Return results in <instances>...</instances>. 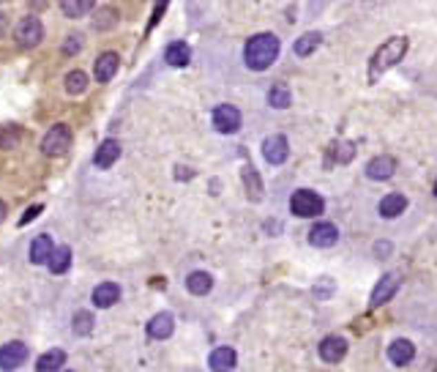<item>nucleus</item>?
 <instances>
[{
    "label": "nucleus",
    "mask_w": 437,
    "mask_h": 372,
    "mask_svg": "<svg viewBox=\"0 0 437 372\" xmlns=\"http://www.w3.org/2000/svg\"><path fill=\"white\" fill-rule=\"evenodd\" d=\"M279 39L274 33H257L246 41L243 47V61L252 72H265L268 66H274V61L279 58Z\"/></svg>",
    "instance_id": "obj_1"
},
{
    "label": "nucleus",
    "mask_w": 437,
    "mask_h": 372,
    "mask_svg": "<svg viewBox=\"0 0 437 372\" xmlns=\"http://www.w3.org/2000/svg\"><path fill=\"white\" fill-rule=\"evenodd\" d=\"M405 52H407V39H402V36L388 39V41L377 50V55H374V61H372V79L380 77L383 72H388L391 66H396V63L405 58Z\"/></svg>",
    "instance_id": "obj_2"
},
{
    "label": "nucleus",
    "mask_w": 437,
    "mask_h": 372,
    "mask_svg": "<svg viewBox=\"0 0 437 372\" xmlns=\"http://www.w3.org/2000/svg\"><path fill=\"white\" fill-rule=\"evenodd\" d=\"M323 208H325V203H323V197H320L317 192H312V189H298V192H292L290 211L295 217L312 219V217L323 214Z\"/></svg>",
    "instance_id": "obj_3"
},
{
    "label": "nucleus",
    "mask_w": 437,
    "mask_h": 372,
    "mask_svg": "<svg viewBox=\"0 0 437 372\" xmlns=\"http://www.w3.org/2000/svg\"><path fill=\"white\" fill-rule=\"evenodd\" d=\"M14 39H17V47L22 50H33L41 44L44 39V25L39 17H22L19 25L14 28Z\"/></svg>",
    "instance_id": "obj_4"
},
{
    "label": "nucleus",
    "mask_w": 437,
    "mask_h": 372,
    "mask_svg": "<svg viewBox=\"0 0 437 372\" xmlns=\"http://www.w3.org/2000/svg\"><path fill=\"white\" fill-rule=\"evenodd\" d=\"M69 146H72V129L66 124H55L41 140V153L44 156H63Z\"/></svg>",
    "instance_id": "obj_5"
},
{
    "label": "nucleus",
    "mask_w": 437,
    "mask_h": 372,
    "mask_svg": "<svg viewBox=\"0 0 437 372\" xmlns=\"http://www.w3.org/2000/svg\"><path fill=\"white\" fill-rule=\"evenodd\" d=\"M214 129L221 135H235L241 129V110L235 104H218L214 110Z\"/></svg>",
    "instance_id": "obj_6"
},
{
    "label": "nucleus",
    "mask_w": 437,
    "mask_h": 372,
    "mask_svg": "<svg viewBox=\"0 0 437 372\" xmlns=\"http://www.w3.org/2000/svg\"><path fill=\"white\" fill-rule=\"evenodd\" d=\"M25 359H28V348L17 340H11L0 348V370L3 372H14L17 367H22Z\"/></svg>",
    "instance_id": "obj_7"
},
{
    "label": "nucleus",
    "mask_w": 437,
    "mask_h": 372,
    "mask_svg": "<svg viewBox=\"0 0 437 372\" xmlns=\"http://www.w3.org/2000/svg\"><path fill=\"white\" fill-rule=\"evenodd\" d=\"M263 156H265L268 164H285L287 156H290V143H287V137H282V135L268 137V140L263 143Z\"/></svg>",
    "instance_id": "obj_8"
},
{
    "label": "nucleus",
    "mask_w": 437,
    "mask_h": 372,
    "mask_svg": "<svg viewBox=\"0 0 437 372\" xmlns=\"http://www.w3.org/2000/svg\"><path fill=\"white\" fill-rule=\"evenodd\" d=\"M339 241V230L331 222H317L312 230H309V244L317 246V249H328Z\"/></svg>",
    "instance_id": "obj_9"
},
{
    "label": "nucleus",
    "mask_w": 437,
    "mask_h": 372,
    "mask_svg": "<svg viewBox=\"0 0 437 372\" xmlns=\"http://www.w3.org/2000/svg\"><path fill=\"white\" fill-rule=\"evenodd\" d=\"M145 331L150 340H170L172 331H175V320H172L170 312H159V315H153V317L148 320Z\"/></svg>",
    "instance_id": "obj_10"
},
{
    "label": "nucleus",
    "mask_w": 437,
    "mask_h": 372,
    "mask_svg": "<svg viewBox=\"0 0 437 372\" xmlns=\"http://www.w3.org/2000/svg\"><path fill=\"white\" fill-rule=\"evenodd\" d=\"M118 69H121V55L118 52H101L96 66H93V75H96L99 82H110L112 77L118 75Z\"/></svg>",
    "instance_id": "obj_11"
},
{
    "label": "nucleus",
    "mask_w": 437,
    "mask_h": 372,
    "mask_svg": "<svg viewBox=\"0 0 437 372\" xmlns=\"http://www.w3.org/2000/svg\"><path fill=\"white\" fill-rule=\"evenodd\" d=\"M345 353H347V340H342V337H325L320 342V359L323 362L336 364V362L345 359Z\"/></svg>",
    "instance_id": "obj_12"
},
{
    "label": "nucleus",
    "mask_w": 437,
    "mask_h": 372,
    "mask_svg": "<svg viewBox=\"0 0 437 372\" xmlns=\"http://www.w3.org/2000/svg\"><path fill=\"white\" fill-rule=\"evenodd\" d=\"M118 159H121V143L118 140H104L96 150V156H93V164L99 170H110Z\"/></svg>",
    "instance_id": "obj_13"
},
{
    "label": "nucleus",
    "mask_w": 437,
    "mask_h": 372,
    "mask_svg": "<svg viewBox=\"0 0 437 372\" xmlns=\"http://www.w3.org/2000/svg\"><path fill=\"white\" fill-rule=\"evenodd\" d=\"M118 301H121V288H118L115 282H101V285L93 288V304H96L99 309H110V306H115Z\"/></svg>",
    "instance_id": "obj_14"
},
{
    "label": "nucleus",
    "mask_w": 437,
    "mask_h": 372,
    "mask_svg": "<svg viewBox=\"0 0 437 372\" xmlns=\"http://www.w3.org/2000/svg\"><path fill=\"white\" fill-rule=\"evenodd\" d=\"M394 170H396V161H394L391 156H374V159L366 164V175H369L372 181H388V178L394 175Z\"/></svg>",
    "instance_id": "obj_15"
},
{
    "label": "nucleus",
    "mask_w": 437,
    "mask_h": 372,
    "mask_svg": "<svg viewBox=\"0 0 437 372\" xmlns=\"http://www.w3.org/2000/svg\"><path fill=\"white\" fill-rule=\"evenodd\" d=\"M405 208H407V197H405V195H399V192L385 195V197L380 200V206H377L380 217H385V219H394V217L405 214Z\"/></svg>",
    "instance_id": "obj_16"
},
{
    "label": "nucleus",
    "mask_w": 437,
    "mask_h": 372,
    "mask_svg": "<svg viewBox=\"0 0 437 372\" xmlns=\"http://www.w3.org/2000/svg\"><path fill=\"white\" fill-rule=\"evenodd\" d=\"M413 356H416V348H413L410 340H394V342L388 345V362H394L396 367L407 364Z\"/></svg>",
    "instance_id": "obj_17"
},
{
    "label": "nucleus",
    "mask_w": 437,
    "mask_h": 372,
    "mask_svg": "<svg viewBox=\"0 0 437 372\" xmlns=\"http://www.w3.org/2000/svg\"><path fill=\"white\" fill-rule=\"evenodd\" d=\"M396 288H399V277H396V274H385V277L377 282L374 293H372V306H380V304H385L388 298L396 293Z\"/></svg>",
    "instance_id": "obj_18"
},
{
    "label": "nucleus",
    "mask_w": 437,
    "mask_h": 372,
    "mask_svg": "<svg viewBox=\"0 0 437 372\" xmlns=\"http://www.w3.org/2000/svg\"><path fill=\"white\" fill-rule=\"evenodd\" d=\"M211 288H214V277L208 271H192L186 277V291L192 296H205V293H211Z\"/></svg>",
    "instance_id": "obj_19"
},
{
    "label": "nucleus",
    "mask_w": 437,
    "mask_h": 372,
    "mask_svg": "<svg viewBox=\"0 0 437 372\" xmlns=\"http://www.w3.org/2000/svg\"><path fill=\"white\" fill-rule=\"evenodd\" d=\"M235 362H238V356L232 348H216L208 359V367H211V372H230L235 367Z\"/></svg>",
    "instance_id": "obj_20"
},
{
    "label": "nucleus",
    "mask_w": 437,
    "mask_h": 372,
    "mask_svg": "<svg viewBox=\"0 0 437 372\" xmlns=\"http://www.w3.org/2000/svg\"><path fill=\"white\" fill-rule=\"evenodd\" d=\"M52 238L50 235H36L33 238V244H30V263H36V266H41V263H47L50 260V255H52Z\"/></svg>",
    "instance_id": "obj_21"
},
{
    "label": "nucleus",
    "mask_w": 437,
    "mask_h": 372,
    "mask_svg": "<svg viewBox=\"0 0 437 372\" xmlns=\"http://www.w3.org/2000/svg\"><path fill=\"white\" fill-rule=\"evenodd\" d=\"M164 61H167L170 66L181 69V66H186V63L192 61V50L186 47V41H175V44H170V47H167V52H164Z\"/></svg>",
    "instance_id": "obj_22"
},
{
    "label": "nucleus",
    "mask_w": 437,
    "mask_h": 372,
    "mask_svg": "<svg viewBox=\"0 0 437 372\" xmlns=\"http://www.w3.org/2000/svg\"><path fill=\"white\" fill-rule=\"evenodd\" d=\"M93 6H96V0H61V11H63V17H69V19L88 17V14L93 11Z\"/></svg>",
    "instance_id": "obj_23"
},
{
    "label": "nucleus",
    "mask_w": 437,
    "mask_h": 372,
    "mask_svg": "<svg viewBox=\"0 0 437 372\" xmlns=\"http://www.w3.org/2000/svg\"><path fill=\"white\" fill-rule=\"evenodd\" d=\"M47 266H50V271H52V274H66V271L72 268V249H69V246H58V249H52V255H50Z\"/></svg>",
    "instance_id": "obj_24"
},
{
    "label": "nucleus",
    "mask_w": 437,
    "mask_h": 372,
    "mask_svg": "<svg viewBox=\"0 0 437 372\" xmlns=\"http://www.w3.org/2000/svg\"><path fill=\"white\" fill-rule=\"evenodd\" d=\"M115 25H118V8H112V6H101V8L93 14V28H96V30L107 33V30H112Z\"/></svg>",
    "instance_id": "obj_25"
},
{
    "label": "nucleus",
    "mask_w": 437,
    "mask_h": 372,
    "mask_svg": "<svg viewBox=\"0 0 437 372\" xmlns=\"http://www.w3.org/2000/svg\"><path fill=\"white\" fill-rule=\"evenodd\" d=\"M63 362H66V353L63 351H47L39 362H36V372H58L63 367Z\"/></svg>",
    "instance_id": "obj_26"
},
{
    "label": "nucleus",
    "mask_w": 437,
    "mask_h": 372,
    "mask_svg": "<svg viewBox=\"0 0 437 372\" xmlns=\"http://www.w3.org/2000/svg\"><path fill=\"white\" fill-rule=\"evenodd\" d=\"M292 96H290V88L285 85V82H276L271 90H268V104L271 107H276V110H285V107H290Z\"/></svg>",
    "instance_id": "obj_27"
},
{
    "label": "nucleus",
    "mask_w": 437,
    "mask_h": 372,
    "mask_svg": "<svg viewBox=\"0 0 437 372\" xmlns=\"http://www.w3.org/2000/svg\"><path fill=\"white\" fill-rule=\"evenodd\" d=\"M317 47H320V33H303L301 39H295L292 52H295L298 58H306V55H312Z\"/></svg>",
    "instance_id": "obj_28"
},
{
    "label": "nucleus",
    "mask_w": 437,
    "mask_h": 372,
    "mask_svg": "<svg viewBox=\"0 0 437 372\" xmlns=\"http://www.w3.org/2000/svg\"><path fill=\"white\" fill-rule=\"evenodd\" d=\"M66 93H72V96H79V93H85L88 90V75L85 72H79V69H74L66 75Z\"/></svg>",
    "instance_id": "obj_29"
},
{
    "label": "nucleus",
    "mask_w": 437,
    "mask_h": 372,
    "mask_svg": "<svg viewBox=\"0 0 437 372\" xmlns=\"http://www.w3.org/2000/svg\"><path fill=\"white\" fill-rule=\"evenodd\" d=\"M93 326H96V320H93V315L90 312H77L74 315V320H72V329H74V334L77 337H88L90 331H93Z\"/></svg>",
    "instance_id": "obj_30"
},
{
    "label": "nucleus",
    "mask_w": 437,
    "mask_h": 372,
    "mask_svg": "<svg viewBox=\"0 0 437 372\" xmlns=\"http://www.w3.org/2000/svg\"><path fill=\"white\" fill-rule=\"evenodd\" d=\"M243 181H246V189H249V197L252 200H260L263 197V184L254 173V167H243Z\"/></svg>",
    "instance_id": "obj_31"
},
{
    "label": "nucleus",
    "mask_w": 437,
    "mask_h": 372,
    "mask_svg": "<svg viewBox=\"0 0 437 372\" xmlns=\"http://www.w3.org/2000/svg\"><path fill=\"white\" fill-rule=\"evenodd\" d=\"M22 140V132L17 126H3L0 129V148H14Z\"/></svg>",
    "instance_id": "obj_32"
},
{
    "label": "nucleus",
    "mask_w": 437,
    "mask_h": 372,
    "mask_svg": "<svg viewBox=\"0 0 437 372\" xmlns=\"http://www.w3.org/2000/svg\"><path fill=\"white\" fill-rule=\"evenodd\" d=\"M79 47H82V36H69L66 39V44H63V55H77L79 52Z\"/></svg>",
    "instance_id": "obj_33"
},
{
    "label": "nucleus",
    "mask_w": 437,
    "mask_h": 372,
    "mask_svg": "<svg viewBox=\"0 0 437 372\" xmlns=\"http://www.w3.org/2000/svg\"><path fill=\"white\" fill-rule=\"evenodd\" d=\"M353 153H356V148H353V143H339L336 146V159L345 164V161H350L353 159Z\"/></svg>",
    "instance_id": "obj_34"
},
{
    "label": "nucleus",
    "mask_w": 437,
    "mask_h": 372,
    "mask_svg": "<svg viewBox=\"0 0 437 372\" xmlns=\"http://www.w3.org/2000/svg\"><path fill=\"white\" fill-rule=\"evenodd\" d=\"M41 211H44V206H30V208H28V211H25V214L19 217V227L30 224L33 219H36V217H39V214H41Z\"/></svg>",
    "instance_id": "obj_35"
},
{
    "label": "nucleus",
    "mask_w": 437,
    "mask_h": 372,
    "mask_svg": "<svg viewBox=\"0 0 437 372\" xmlns=\"http://www.w3.org/2000/svg\"><path fill=\"white\" fill-rule=\"evenodd\" d=\"M374 252H377V255H388V252H391V244H388V241H385V244H374Z\"/></svg>",
    "instance_id": "obj_36"
},
{
    "label": "nucleus",
    "mask_w": 437,
    "mask_h": 372,
    "mask_svg": "<svg viewBox=\"0 0 437 372\" xmlns=\"http://www.w3.org/2000/svg\"><path fill=\"white\" fill-rule=\"evenodd\" d=\"M6 30H8V14H3V11H0V36H3Z\"/></svg>",
    "instance_id": "obj_37"
},
{
    "label": "nucleus",
    "mask_w": 437,
    "mask_h": 372,
    "mask_svg": "<svg viewBox=\"0 0 437 372\" xmlns=\"http://www.w3.org/2000/svg\"><path fill=\"white\" fill-rule=\"evenodd\" d=\"M3 219H6V203L0 200V222H3Z\"/></svg>",
    "instance_id": "obj_38"
},
{
    "label": "nucleus",
    "mask_w": 437,
    "mask_h": 372,
    "mask_svg": "<svg viewBox=\"0 0 437 372\" xmlns=\"http://www.w3.org/2000/svg\"><path fill=\"white\" fill-rule=\"evenodd\" d=\"M435 197H437V181H435Z\"/></svg>",
    "instance_id": "obj_39"
},
{
    "label": "nucleus",
    "mask_w": 437,
    "mask_h": 372,
    "mask_svg": "<svg viewBox=\"0 0 437 372\" xmlns=\"http://www.w3.org/2000/svg\"><path fill=\"white\" fill-rule=\"evenodd\" d=\"M0 3H8V0H0Z\"/></svg>",
    "instance_id": "obj_40"
},
{
    "label": "nucleus",
    "mask_w": 437,
    "mask_h": 372,
    "mask_svg": "<svg viewBox=\"0 0 437 372\" xmlns=\"http://www.w3.org/2000/svg\"><path fill=\"white\" fill-rule=\"evenodd\" d=\"M66 372H72V370H66Z\"/></svg>",
    "instance_id": "obj_41"
}]
</instances>
